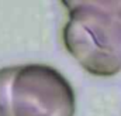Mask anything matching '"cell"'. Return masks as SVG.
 <instances>
[{
	"label": "cell",
	"instance_id": "6da1fadb",
	"mask_svg": "<svg viewBox=\"0 0 121 116\" xmlns=\"http://www.w3.org/2000/svg\"><path fill=\"white\" fill-rule=\"evenodd\" d=\"M66 51L89 74L108 78L121 72V1H63Z\"/></svg>",
	"mask_w": 121,
	"mask_h": 116
},
{
	"label": "cell",
	"instance_id": "7a4b0ae2",
	"mask_svg": "<svg viewBox=\"0 0 121 116\" xmlns=\"http://www.w3.org/2000/svg\"><path fill=\"white\" fill-rule=\"evenodd\" d=\"M75 112L73 87L54 67L0 68V116H75Z\"/></svg>",
	"mask_w": 121,
	"mask_h": 116
}]
</instances>
